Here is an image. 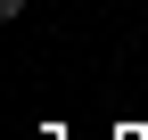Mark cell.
Wrapping results in <instances>:
<instances>
[{"label": "cell", "instance_id": "cell-1", "mask_svg": "<svg viewBox=\"0 0 148 140\" xmlns=\"http://www.w3.org/2000/svg\"><path fill=\"white\" fill-rule=\"evenodd\" d=\"M0 16H8V25H16V16H25V0H0Z\"/></svg>", "mask_w": 148, "mask_h": 140}]
</instances>
